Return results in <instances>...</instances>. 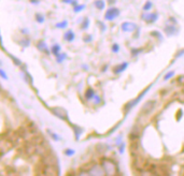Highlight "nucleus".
Instances as JSON below:
<instances>
[{
	"label": "nucleus",
	"instance_id": "7ed1b4c3",
	"mask_svg": "<svg viewBox=\"0 0 184 176\" xmlns=\"http://www.w3.org/2000/svg\"><path fill=\"white\" fill-rule=\"evenodd\" d=\"M141 176H158L156 174V173L154 172V171H151V170H144L141 172Z\"/></svg>",
	"mask_w": 184,
	"mask_h": 176
},
{
	"label": "nucleus",
	"instance_id": "20e7f679",
	"mask_svg": "<svg viewBox=\"0 0 184 176\" xmlns=\"http://www.w3.org/2000/svg\"><path fill=\"white\" fill-rule=\"evenodd\" d=\"M78 176H90V174L87 172H85V171H81V172L78 174Z\"/></svg>",
	"mask_w": 184,
	"mask_h": 176
},
{
	"label": "nucleus",
	"instance_id": "f03ea898",
	"mask_svg": "<svg viewBox=\"0 0 184 176\" xmlns=\"http://www.w3.org/2000/svg\"><path fill=\"white\" fill-rule=\"evenodd\" d=\"M88 173L90 174V176H106V171L104 170L102 165L99 164H94L92 168L90 169Z\"/></svg>",
	"mask_w": 184,
	"mask_h": 176
},
{
	"label": "nucleus",
	"instance_id": "39448f33",
	"mask_svg": "<svg viewBox=\"0 0 184 176\" xmlns=\"http://www.w3.org/2000/svg\"><path fill=\"white\" fill-rule=\"evenodd\" d=\"M72 153H73L72 151H67V155H72Z\"/></svg>",
	"mask_w": 184,
	"mask_h": 176
},
{
	"label": "nucleus",
	"instance_id": "f257e3e1",
	"mask_svg": "<svg viewBox=\"0 0 184 176\" xmlns=\"http://www.w3.org/2000/svg\"><path fill=\"white\" fill-rule=\"evenodd\" d=\"M101 165H102V168H104V170L106 171L107 174L110 175V176H114L116 174V172H118L116 164L113 162V161H111V160L104 159V160H102Z\"/></svg>",
	"mask_w": 184,
	"mask_h": 176
}]
</instances>
